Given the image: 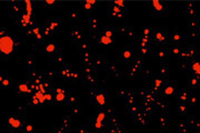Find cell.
<instances>
[{
    "mask_svg": "<svg viewBox=\"0 0 200 133\" xmlns=\"http://www.w3.org/2000/svg\"><path fill=\"white\" fill-rule=\"evenodd\" d=\"M13 46H15V43H13L12 39L9 36H3L1 40H0V50L5 54H10L11 53Z\"/></svg>",
    "mask_w": 200,
    "mask_h": 133,
    "instance_id": "1",
    "label": "cell"
},
{
    "mask_svg": "<svg viewBox=\"0 0 200 133\" xmlns=\"http://www.w3.org/2000/svg\"><path fill=\"white\" fill-rule=\"evenodd\" d=\"M187 15L189 17V20L195 19V5L193 3H188V7H187Z\"/></svg>",
    "mask_w": 200,
    "mask_h": 133,
    "instance_id": "2",
    "label": "cell"
},
{
    "mask_svg": "<svg viewBox=\"0 0 200 133\" xmlns=\"http://www.w3.org/2000/svg\"><path fill=\"white\" fill-rule=\"evenodd\" d=\"M199 83H200V76L199 75H193L189 80V85L191 86V88H197V86L199 85Z\"/></svg>",
    "mask_w": 200,
    "mask_h": 133,
    "instance_id": "3",
    "label": "cell"
},
{
    "mask_svg": "<svg viewBox=\"0 0 200 133\" xmlns=\"http://www.w3.org/2000/svg\"><path fill=\"white\" fill-rule=\"evenodd\" d=\"M187 100H188V93H187V91H185V90H181L179 93V101L181 103H185Z\"/></svg>",
    "mask_w": 200,
    "mask_h": 133,
    "instance_id": "4",
    "label": "cell"
},
{
    "mask_svg": "<svg viewBox=\"0 0 200 133\" xmlns=\"http://www.w3.org/2000/svg\"><path fill=\"white\" fill-rule=\"evenodd\" d=\"M19 91H21L23 93H30L31 92V89H30V86H28V84L22 83V84L19 85Z\"/></svg>",
    "mask_w": 200,
    "mask_h": 133,
    "instance_id": "5",
    "label": "cell"
},
{
    "mask_svg": "<svg viewBox=\"0 0 200 133\" xmlns=\"http://www.w3.org/2000/svg\"><path fill=\"white\" fill-rule=\"evenodd\" d=\"M9 123H10V125L13 126V128H20V121L19 120H16V119H13V118H10L9 119Z\"/></svg>",
    "mask_w": 200,
    "mask_h": 133,
    "instance_id": "6",
    "label": "cell"
},
{
    "mask_svg": "<svg viewBox=\"0 0 200 133\" xmlns=\"http://www.w3.org/2000/svg\"><path fill=\"white\" fill-rule=\"evenodd\" d=\"M35 96L39 100V102H40V103H43V102L46 101V96H45V94H43V93H41L40 91H37V92H36V94H35Z\"/></svg>",
    "mask_w": 200,
    "mask_h": 133,
    "instance_id": "7",
    "label": "cell"
},
{
    "mask_svg": "<svg viewBox=\"0 0 200 133\" xmlns=\"http://www.w3.org/2000/svg\"><path fill=\"white\" fill-rule=\"evenodd\" d=\"M192 70L197 73V75L200 76V63H198V62L193 63V64H192Z\"/></svg>",
    "mask_w": 200,
    "mask_h": 133,
    "instance_id": "8",
    "label": "cell"
},
{
    "mask_svg": "<svg viewBox=\"0 0 200 133\" xmlns=\"http://www.w3.org/2000/svg\"><path fill=\"white\" fill-rule=\"evenodd\" d=\"M165 38H166V36L163 35L162 32H160V31H159V32H157V33H156V39L158 40L159 42H163V41H165Z\"/></svg>",
    "mask_w": 200,
    "mask_h": 133,
    "instance_id": "9",
    "label": "cell"
},
{
    "mask_svg": "<svg viewBox=\"0 0 200 133\" xmlns=\"http://www.w3.org/2000/svg\"><path fill=\"white\" fill-rule=\"evenodd\" d=\"M100 42H102L103 45H109V43L112 42V40H111V38H108V37L102 36L101 39H100Z\"/></svg>",
    "mask_w": 200,
    "mask_h": 133,
    "instance_id": "10",
    "label": "cell"
},
{
    "mask_svg": "<svg viewBox=\"0 0 200 133\" xmlns=\"http://www.w3.org/2000/svg\"><path fill=\"white\" fill-rule=\"evenodd\" d=\"M57 27H58V22L56 21V20H52V21H50V23H49V26H48V28L51 30V31H53Z\"/></svg>",
    "mask_w": 200,
    "mask_h": 133,
    "instance_id": "11",
    "label": "cell"
},
{
    "mask_svg": "<svg viewBox=\"0 0 200 133\" xmlns=\"http://www.w3.org/2000/svg\"><path fill=\"white\" fill-rule=\"evenodd\" d=\"M26 6H27V15L31 17V12H32V8H31V2H30V1H26Z\"/></svg>",
    "mask_w": 200,
    "mask_h": 133,
    "instance_id": "12",
    "label": "cell"
},
{
    "mask_svg": "<svg viewBox=\"0 0 200 133\" xmlns=\"http://www.w3.org/2000/svg\"><path fill=\"white\" fill-rule=\"evenodd\" d=\"M173 91H175V88L171 86V85H169V86H167V88H166L165 93L167 95H170V94H172V93H173Z\"/></svg>",
    "mask_w": 200,
    "mask_h": 133,
    "instance_id": "13",
    "label": "cell"
},
{
    "mask_svg": "<svg viewBox=\"0 0 200 133\" xmlns=\"http://www.w3.org/2000/svg\"><path fill=\"white\" fill-rule=\"evenodd\" d=\"M72 35H73V37H75L76 39H80L81 38V33L79 32V30L78 29H72Z\"/></svg>",
    "mask_w": 200,
    "mask_h": 133,
    "instance_id": "14",
    "label": "cell"
},
{
    "mask_svg": "<svg viewBox=\"0 0 200 133\" xmlns=\"http://www.w3.org/2000/svg\"><path fill=\"white\" fill-rule=\"evenodd\" d=\"M97 101H98L101 105L105 104V96H103L102 94H100V93H99V94H97Z\"/></svg>",
    "mask_w": 200,
    "mask_h": 133,
    "instance_id": "15",
    "label": "cell"
},
{
    "mask_svg": "<svg viewBox=\"0 0 200 133\" xmlns=\"http://www.w3.org/2000/svg\"><path fill=\"white\" fill-rule=\"evenodd\" d=\"M152 5L155 6L156 10H158V11H161V10H162V5H161L160 2H158V1H153Z\"/></svg>",
    "mask_w": 200,
    "mask_h": 133,
    "instance_id": "16",
    "label": "cell"
},
{
    "mask_svg": "<svg viewBox=\"0 0 200 133\" xmlns=\"http://www.w3.org/2000/svg\"><path fill=\"white\" fill-rule=\"evenodd\" d=\"M178 111H179V113H181V114H185V113H186L187 108H186V105L183 104V103H182V104H180V105H179Z\"/></svg>",
    "mask_w": 200,
    "mask_h": 133,
    "instance_id": "17",
    "label": "cell"
},
{
    "mask_svg": "<svg viewBox=\"0 0 200 133\" xmlns=\"http://www.w3.org/2000/svg\"><path fill=\"white\" fill-rule=\"evenodd\" d=\"M65 98H66V95L63 94V93H58L57 96H56V100H57V101H63Z\"/></svg>",
    "mask_w": 200,
    "mask_h": 133,
    "instance_id": "18",
    "label": "cell"
},
{
    "mask_svg": "<svg viewBox=\"0 0 200 133\" xmlns=\"http://www.w3.org/2000/svg\"><path fill=\"white\" fill-rule=\"evenodd\" d=\"M130 57H131V51H130V50H125V51H123V58L129 59Z\"/></svg>",
    "mask_w": 200,
    "mask_h": 133,
    "instance_id": "19",
    "label": "cell"
},
{
    "mask_svg": "<svg viewBox=\"0 0 200 133\" xmlns=\"http://www.w3.org/2000/svg\"><path fill=\"white\" fill-rule=\"evenodd\" d=\"M157 56H158V58H159V59H161V60H162V59L167 56V53H166L165 51H163V50H161V51H159L158 53H157Z\"/></svg>",
    "mask_w": 200,
    "mask_h": 133,
    "instance_id": "20",
    "label": "cell"
},
{
    "mask_svg": "<svg viewBox=\"0 0 200 133\" xmlns=\"http://www.w3.org/2000/svg\"><path fill=\"white\" fill-rule=\"evenodd\" d=\"M89 23L91 25V28H92V29H96L97 27H98V25H97V20H95V19H91V20L89 21Z\"/></svg>",
    "mask_w": 200,
    "mask_h": 133,
    "instance_id": "21",
    "label": "cell"
},
{
    "mask_svg": "<svg viewBox=\"0 0 200 133\" xmlns=\"http://www.w3.org/2000/svg\"><path fill=\"white\" fill-rule=\"evenodd\" d=\"M172 39H173V41L178 42V41H180V39H181V36H180L179 33H175V35L172 36Z\"/></svg>",
    "mask_w": 200,
    "mask_h": 133,
    "instance_id": "22",
    "label": "cell"
},
{
    "mask_svg": "<svg viewBox=\"0 0 200 133\" xmlns=\"http://www.w3.org/2000/svg\"><path fill=\"white\" fill-rule=\"evenodd\" d=\"M160 70H161L160 72H161L162 74H167V70H168V66L161 64V66H160Z\"/></svg>",
    "mask_w": 200,
    "mask_h": 133,
    "instance_id": "23",
    "label": "cell"
},
{
    "mask_svg": "<svg viewBox=\"0 0 200 133\" xmlns=\"http://www.w3.org/2000/svg\"><path fill=\"white\" fill-rule=\"evenodd\" d=\"M47 51H48V52L55 51V45H50V46L47 47Z\"/></svg>",
    "mask_w": 200,
    "mask_h": 133,
    "instance_id": "24",
    "label": "cell"
},
{
    "mask_svg": "<svg viewBox=\"0 0 200 133\" xmlns=\"http://www.w3.org/2000/svg\"><path fill=\"white\" fill-rule=\"evenodd\" d=\"M72 113H73V114H79V113H80V109H78V108H77V106H73V108H72Z\"/></svg>",
    "mask_w": 200,
    "mask_h": 133,
    "instance_id": "25",
    "label": "cell"
},
{
    "mask_svg": "<svg viewBox=\"0 0 200 133\" xmlns=\"http://www.w3.org/2000/svg\"><path fill=\"white\" fill-rule=\"evenodd\" d=\"M1 84L5 85V86H7V85L9 84V81H8L7 79H2V78H1Z\"/></svg>",
    "mask_w": 200,
    "mask_h": 133,
    "instance_id": "26",
    "label": "cell"
},
{
    "mask_svg": "<svg viewBox=\"0 0 200 133\" xmlns=\"http://www.w3.org/2000/svg\"><path fill=\"white\" fill-rule=\"evenodd\" d=\"M172 52L175 53V54H180V53H181V52H180V50H179V48H177V47H175V48L172 49Z\"/></svg>",
    "mask_w": 200,
    "mask_h": 133,
    "instance_id": "27",
    "label": "cell"
},
{
    "mask_svg": "<svg viewBox=\"0 0 200 133\" xmlns=\"http://www.w3.org/2000/svg\"><path fill=\"white\" fill-rule=\"evenodd\" d=\"M196 102H197V98H195V96H192V98H190V104H191V105L196 104Z\"/></svg>",
    "mask_w": 200,
    "mask_h": 133,
    "instance_id": "28",
    "label": "cell"
},
{
    "mask_svg": "<svg viewBox=\"0 0 200 133\" xmlns=\"http://www.w3.org/2000/svg\"><path fill=\"white\" fill-rule=\"evenodd\" d=\"M160 122L162 123V126H163V128H166V125H167L166 123H167V122H166V118H165V116H161V120H160Z\"/></svg>",
    "mask_w": 200,
    "mask_h": 133,
    "instance_id": "29",
    "label": "cell"
},
{
    "mask_svg": "<svg viewBox=\"0 0 200 133\" xmlns=\"http://www.w3.org/2000/svg\"><path fill=\"white\" fill-rule=\"evenodd\" d=\"M161 84V80H156V85H155V90L159 88V85Z\"/></svg>",
    "mask_w": 200,
    "mask_h": 133,
    "instance_id": "30",
    "label": "cell"
},
{
    "mask_svg": "<svg viewBox=\"0 0 200 133\" xmlns=\"http://www.w3.org/2000/svg\"><path fill=\"white\" fill-rule=\"evenodd\" d=\"M45 96H46V100H48V101H50V100L52 99L51 94H49V93H46V94H45Z\"/></svg>",
    "mask_w": 200,
    "mask_h": 133,
    "instance_id": "31",
    "label": "cell"
},
{
    "mask_svg": "<svg viewBox=\"0 0 200 133\" xmlns=\"http://www.w3.org/2000/svg\"><path fill=\"white\" fill-rule=\"evenodd\" d=\"M32 32L35 33V36L39 35V28H33V29H32Z\"/></svg>",
    "mask_w": 200,
    "mask_h": 133,
    "instance_id": "32",
    "label": "cell"
},
{
    "mask_svg": "<svg viewBox=\"0 0 200 133\" xmlns=\"http://www.w3.org/2000/svg\"><path fill=\"white\" fill-rule=\"evenodd\" d=\"M115 5L116 6H119V7H123V2L122 1H116Z\"/></svg>",
    "mask_w": 200,
    "mask_h": 133,
    "instance_id": "33",
    "label": "cell"
},
{
    "mask_svg": "<svg viewBox=\"0 0 200 133\" xmlns=\"http://www.w3.org/2000/svg\"><path fill=\"white\" fill-rule=\"evenodd\" d=\"M27 131H32V125H30V124H28L27 125Z\"/></svg>",
    "mask_w": 200,
    "mask_h": 133,
    "instance_id": "34",
    "label": "cell"
},
{
    "mask_svg": "<svg viewBox=\"0 0 200 133\" xmlns=\"http://www.w3.org/2000/svg\"><path fill=\"white\" fill-rule=\"evenodd\" d=\"M57 93H63V91L61 89H57Z\"/></svg>",
    "mask_w": 200,
    "mask_h": 133,
    "instance_id": "35",
    "label": "cell"
}]
</instances>
